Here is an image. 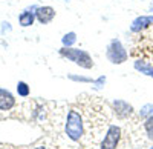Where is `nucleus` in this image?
<instances>
[{
  "label": "nucleus",
  "mask_w": 153,
  "mask_h": 149,
  "mask_svg": "<svg viewBox=\"0 0 153 149\" xmlns=\"http://www.w3.org/2000/svg\"><path fill=\"white\" fill-rule=\"evenodd\" d=\"M65 132L68 139L72 142H81L86 132V125H84V117L83 112L78 108H71L68 111L66 121H65Z\"/></svg>",
  "instance_id": "1"
},
{
  "label": "nucleus",
  "mask_w": 153,
  "mask_h": 149,
  "mask_svg": "<svg viewBox=\"0 0 153 149\" xmlns=\"http://www.w3.org/2000/svg\"><path fill=\"white\" fill-rule=\"evenodd\" d=\"M60 55L74 61L75 65H78L83 69H92L94 68V58L87 51H84V49H75V48H65L63 46L60 49Z\"/></svg>",
  "instance_id": "2"
},
{
  "label": "nucleus",
  "mask_w": 153,
  "mask_h": 149,
  "mask_svg": "<svg viewBox=\"0 0 153 149\" xmlns=\"http://www.w3.org/2000/svg\"><path fill=\"white\" fill-rule=\"evenodd\" d=\"M106 55H107L109 61L113 63V65H121V63H124V61L127 60V57H129V55H127V51L123 46V43L120 40H117V39H113L109 43Z\"/></svg>",
  "instance_id": "3"
},
{
  "label": "nucleus",
  "mask_w": 153,
  "mask_h": 149,
  "mask_svg": "<svg viewBox=\"0 0 153 149\" xmlns=\"http://www.w3.org/2000/svg\"><path fill=\"white\" fill-rule=\"evenodd\" d=\"M121 137H123L121 128L117 126V125H109L104 139H103V142H101V145H100V149H117L118 145H120Z\"/></svg>",
  "instance_id": "4"
},
{
  "label": "nucleus",
  "mask_w": 153,
  "mask_h": 149,
  "mask_svg": "<svg viewBox=\"0 0 153 149\" xmlns=\"http://www.w3.org/2000/svg\"><path fill=\"white\" fill-rule=\"evenodd\" d=\"M112 106H113V111L120 118H129L133 115V106L130 103H127L124 100H113L112 102Z\"/></svg>",
  "instance_id": "5"
},
{
  "label": "nucleus",
  "mask_w": 153,
  "mask_h": 149,
  "mask_svg": "<svg viewBox=\"0 0 153 149\" xmlns=\"http://www.w3.org/2000/svg\"><path fill=\"white\" fill-rule=\"evenodd\" d=\"M35 16H37V20L46 25V23H51L54 20L55 17V9L54 8H51V6H42V8H37V12H35Z\"/></svg>",
  "instance_id": "6"
},
{
  "label": "nucleus",
  "mask_w": 153,
  "mask_h": 149,
  "mask_svg": "<svg viewBox=\"0 0 153 149\" xmlns=\"http://www.w3.org/2000/svg\"><path fill=\"white\" fill-rule=\"evenodd\" d=\"M16 106V98L8 89L0 88V111H9Z\"/></svg>",
  "instance_id": "7"
},
{
  "label": "nucleus",
  "mask_w": 153,
  "mask_h": 149,
  "mask_svg": "<svg viewBox=\"0 0 153 149\" xmlns=\"http://www.w3.org/2000/svg\"><path fill=\"white\" fill-rule=\"evenodd\" d=\"M149 25H153V16H141L133 20V23L130 25V29L133 32H139L141 29L147 28Z\"/></svg>",
  "instance_id": "8"
},
{
  "label": "nucleus",
  "mask_w": 153,
  "mask_h": 149,
  "mask_svg": "<svg viewBox=\"0 0 153 149\" xmlns=\"http://www.w3.org/2000/svg\"><path fill=\"white\" fill-rule=\"evenodd\" d=\"M133 68H135L138 72H141V74H144V76H147V77H152V79H153V65H150L149 61H144V60H136L135 63H133Z\"/></svg>",
  "instance_id": "9"
},
{
  "label": "nucleus",
  "mask_w": 153,
  "mask_h": 149,
  "mask_svg": "<svg viewBox=\"0 0 153 149\" xmlns=\"http://www.w3.org/2000/svg\"><path fill=\"white\" fill-rule=\"evenodd\" d=\"M34 19H35V16L29 11H25L19 16V22H20L22 26H31V25L34 23Z\"/></svg>",
  "instance_id": "10"
},
{
  "label": "nucleus",
  "mask_w": 153,
  "mask_h": 149,
  "mask_svg": "<svg viewBox=\"0 0 153 149\" xmlns=\"http://www.w3.org/2000/svg\"><path fill=\"white\" fill-rule=\"evenodd\" d=\"M143 131L146 134L147 140L153 142V118H144V121H143Z\"/></svg>",
  "instance_id": "11"
},
{
  "label": "nucleus",
  "mask_w": 153,
  "mask_h": 149,
  "mask_svg": "<svg viewBox=\"0 0 153 149\" xmlns=\"http://www.w3.org/2000/svg\"><path fill=\"white\" fill-rule=\"evenodd\" d=\"M138 115L141 118H153V103H147L139 109Z\"/></svg>",
  "instance_id": "12"
},
{
  "label": "nucleus",
  "mask_w": 153,
  "mask_h": 149,
  "mask_svg": "<svg viewBox=\"0 0 153 149\" xmlns=\"http://www.w3.org/2000/svg\"><path fill=\"white\" fill-rule=\"evenodd\" d=\"M61 42H63V46H65V48H72L74 43L76 42V34H75V32H68V34L61 39Z\"/></svg>",
  "instance_id": "13"
},
{
  "label": "nucleus",
  "mask_w": 153,
  "mask_h": 149,
  "mask_svg": "<svg viewBox=\"0 0 153 149\" xmlns=\"http://www.w3.org/2000/svg\"><path fill=\"white\" fill-rule=\"evenodd\" d=\"M17 92L22 97H28L29 95V86L25 83V82H19L17 83Z\"/></svg>",
  "instance_id": "14"
},
{
  "label": "nucleus",
  "mask_w": 153,
  "mask_h": 149,
  "mask_svg": "<svg viewBox=\"0 0 153 149\" xmlns=\"http://www.w3.org/2000/svg\"><path fill=\"white\" fill-rule=\"evenodd\" d=\"M68 79L74 80V82H83V83H94V80L91 77H83V76H75V74H69Z\"/></svg>",
  "instance_id": "15"
},
{
  "label": "nucleus",
  "mask_w": 153,
  "mask_h": 149,
  "mask_svg": "<svg viewBox=\"0 0 153 149\" xmlns=\"http://www.w3.org/2000/svg\"><path fill=\"white\" fill-rule=\"evenodd\" d=\"M104 83H106V77H100V79L94 80V85H95V88H97V89H100Z\"/></svg>",
  "instance_id": "16"
},
{
  "label": "nucleus",
  "mask_w": 153,
  "mask_h": 149,
  "mask_svg": "<svg viewBox=\"0 0 153 149\" xmlns=\"http://www.w3.org/2000/svg\"><path fill=\"white\" fill-rule=\"evenodd\" d=\"M34 149H46L45 146H37V148H34Z\"/></svg>",
  "instance_id": "17"
},
{
  "label": "nucleus",
  "mask_w": 153,
  "mask_h": 149,
  "mask_svg": "<svg viewBox=\"0 0 153 149\" xmlns=\"http://www.w3.org/2000/svg\"><path fill=\"white\" fill-rule=\"evenodd\" d=\"M149 149H153V145H152V146H150V148H149Z\"/></svg>",
  "instance_id": "18"
},
{
  "label": "nucleus",
  "mask_w": 153,
  "mask_h": 149,
  "mask_svg": "<svg viewBox=\"0 0 153 149\" xmlns=\"http://www.w3.org/2000/svg\"><path fill=\"white\" fill-rule=\"evenodd\" d=\"M152 12H153V8H152Z\"/></svg>",
  "instance_id": "19"
}]
</instances>
